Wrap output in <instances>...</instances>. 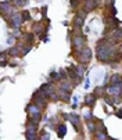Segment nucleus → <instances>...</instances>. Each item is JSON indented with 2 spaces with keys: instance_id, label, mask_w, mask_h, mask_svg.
<instances>
[{
  "instance_id": "3",
  "label": "nucleus",
  "mask_w": 122,
  "mask_h": 140,
  "mask_svg": "<svg viewBox=\"0 0 122 140\" xmlns=\"http://www.w3.org/2000/svg\"><path fill=\"white\" fill-rule=\"evenodd\" d=\"M35 131H36V129H28V131H26V139H28V140H33V139H35Z\"/></svg>"
},
{
  "instance_id": "8",
  "label": "nucleus",
  "mask_w": 122,
  "mask_h": 140,
  "mask_svg": "<svg viewBox=\"0 0 122 140\" xmlns=\"http://www.w3.org/2000/svg\"><path fill=\"white\" fill-rule=\"evenodd\" d=\"M15 3H17V6H24L26 3V0H15Z\"/></svg>"
},
{
  "instance_id": "9",
  "label": "nucleus",
  "mask_w": 122,
  "mask_h": 140,
  "mask_svg": "<svg viewBox=\"0 0 122 140\" xmlns=\"http://www.w3.org/2000/svg\"><path fill=\"white\" fill-rule=\"evenodd\" d=\"M42 140H49V133H43V135H42Z\"/></svg>"
},
{
  "instance_id": "1",
  "label": "nucleus",
  "mask_w": 122,
  "mask_h": 140,
  "mask_svg": "<svg viewBox=\"0 0 122 140\" xmlns=\"http://www.w3.org/2000/svg\"><path fill=\"white\" fill-rule=\"evenodd\" d=\"M80 54H82V57H80V61L82 63H86L87 60H90V50L89 49H85L80 52Z\"/></svg>"
},
{
  "instance_id": "12",
  "label": "nucleus",
  "mask_w": 122,
  "mask_h": 140,
  "mask_svg": "<svg viewBox=\"0 0 122 140\" xmlns=\"http://www.w3.org/2000/svg\"><path fill=\"white\" fill-rule=\"evenodd\" d=\"M89 131L90 132H94V125L93 124H89Z\"/></svg>"
},
{
  "instance_id": "10",
  "label": "nucleus",
  "mask_w": 122,
  "mask_h": 140,
  "mask_svg": "<svg viewBox=\"0 0 122 140\" xmlns=\"http://www.w3.org/2000/svg\"><path fill=\"white\" fill-rule=\"evenodd\" d=\"M17 53H18V50H17V49H13V50H10V54H11V56H15Z\"/></svg>"
},
{
  "instance_id": "5",
  "label": "nucleus",
  "mask_w": 122,
  "mask_h": 140,
  "mask_svg": "<svg viewBox=\"0 0 122 140\" xmlns=\"http://www.w3.org/2000/svg\"><path fill=\"white\" fill-rule=\"evenodd\" d=\"M94 100H96V96H94V94H91V96H87L86 104H87V105H91V104L94 103Z\"/></svg>"
},
{
  "instance_id": "7",
  "label": "nucleus",
  "mask_w": 122,
  "mask_h": 140,
  "mask_svg": "<svg viewBox=\"0 0 122 140\" xmlns=\"http://www.w3.org/2000/svg\"><path fill=\"white\" fill-rule=\"evenodd\" d=\"M21 15H22V17H21L22 19H29V18H30V17H29V13H28V11H25V13H24V14H21Z\"/></svg>"
},
{
  "instance_id": "2",
  "label": "nucleus",
  "mask_w": 122,
  "mask_h": 140,
  "mask_svg": "<svg viewBox=\"0 0 122 140\" xmlns=\"http://www.w3.org/2000/svg\"><path fill=\"white\" fill-rule=\"evenodd\" d=\"M21 15H14L13 17V22H11V25H13V28H18V25H19V22H21Z\"/></svg>"
},
{
  "instance_id": "4",
  "label": "nucleus",
  "mask_w": 122,
  "mask_h": 140,
  "mask_svg": "<svg viewBox=\"0 0 122 140\" xmlns=\"http://www.w3.org/2000/svg\"><path fill=\"white\" fill-rule=\"evenodd\" d=\"M67 118H68L69 121L72 122V124H75V125L78 124V122H79V117H76L75 114H69V115H68V117H67Z\"/></svg>"
},
{
  "instance_id": "11",
  "label": "nucleus",
  "mask_w": 122,
  "mask_h": 140,
  "mask_svg": "<svg viewBox=\"0 0 122 140\" xmlns=\"http://www.w3.org/2000/svg\"><path fill=\"white\" fill-rule=\"evenodd\" d=\"M97 139H99V140H104V139H106V135H100V133H99V135H97Z\"/></svg>"
},
{
  "instance_id": "6",
  "label": "nucleus",
  "mask_w": 122,
  "mask_h": 140,
  "mask_svg": "<svg viewBox=\"0 0 122 140\" xmlns=\"http://www.w3.org/2000/svg\"><path fill=\"white\" fill-rule=\"evenodd\" d=\"M64 135H65V126L60 125L58 126V136H60V137H64Z\"/></svg>"
}]
</instances>
